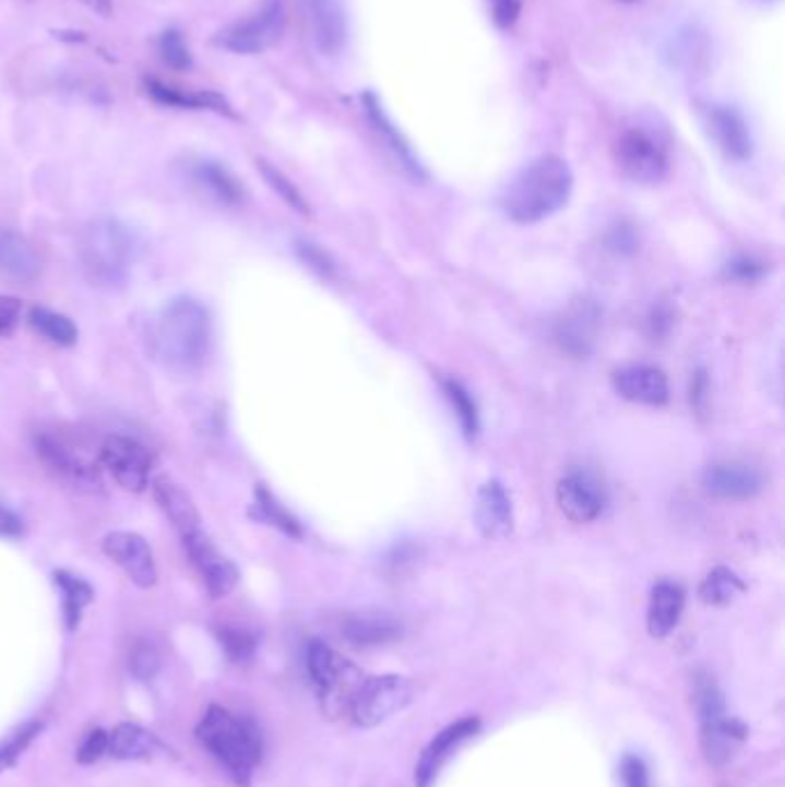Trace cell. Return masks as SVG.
<instances>
[{
  "label": "cell",
  "mask_w": 785,
  "mask_h": 787,
  "mask_svg": "<svg viewBox=\"0 0 785 787\" xmlns=\"http://www.w3.org/2000/svg\"><path fill=\"white\" fill-rule=\"evenodd\" d=\"M212 318L194 297H176L151 325V350L174 371H194L210 355Z\"/></svg>",
  "instance_id": "6da1fadb"
},
{
  "label": "cell",
  "mask_w": 785,
  "mask_h": 787,
  "mask_svg": "<svg viewBox=\"0 0 785 787\" xmlns=\"http://www.w3.org/2000/svg\"><path fill=\"white\" fill-rule=\"evenodd\" d=\"M574 189V176L564 159L544 155L523 166L500 196L504 217L514 224H539L560 212Z\"/></svg>",
  "instance_id": "7a4b0ae2"
},
{
  "label": "cell",
  "mask_w": 785,
  "mask_h": 787,
  "mask_svg": "<svg viewBox=\"0 0 785 787\" xmlns=\"http://www.w3.org/2000/svg\"><path fill=\"white\" fill-rule=\"evenodd\" d=\"M79 263L86 279L97 288H118L124 284L134 263V238L127 226L114 217H97L83 226Z\"/></svg>",
  "instance_id": "3957f363"
},
{
  "label": "cell",
  "mask_w": 785,
  "mask_h": 787,
  "mask_svg": "<svg viewBox=\"0 0 785 787\" xmlns=\"http://www.w3.org/2000/svg\"><path fill=\"white\" fill-rule=\"evenodd\" d=\"M199 741L240 785H247L263 755V739L251 720L212 705L197 728Z\"/></svg>",
  "instance_id": "277c9868"
},
{
  "label": "cell",
  "mask_w": 785,
  "mask_h": 787,
  "mask_svg": "<svg viewBox=\"0 0 785 787\" xmlns=\"http://www.w3.org/2000/svg\"><path fill=\"white\" fill-rule=\"evenodd\" d=\"M693 702L700 720V747H703L705 760L714 767H724L735 755L739 743L747 739L745 723L726 714L724 695H721L718 687L707 675H700L695 679Z\"/></svg>",
  "instance_id": "5b68a950"
},
{
  "label": "cell",
  "mask_w": 785,
  "mask_h": 787,
  "mask_svg": "<svg viewBox=\"0 0 785 787\" xmlns=\"http://www.w3.org/2000/svg\"><path fill=\"white\" fill-rule=\"evenodd\" d=\"M35 452L47 470L70 484L76 491L97 493L102 488V467L97 454H91L86 444L66 433H39L35 438Z\"/></svg>",
  "instance_id": "8992f818"
},
{
  "label": "cell",
  "mask_w": 785,
  "mask_h": 787,
  "mask_svg": "<svg viewBox=\"0 0 785 787\" xmlns=\"http://www.w3.org/2000/svg\"><path fill=\"white\" fill-rule=\"evenodd\" d=\"M415 689L406 677L380 675L362 679L350 697L348 714L359 728H378L413 702Z\"/></svg>",
  "instance_id": "52a82bcc"
},
{
  "label": "cell",
  "mask_w": 785,
  "mask_h": 787,
  "mask_svg": "<svg viewBox=\"0 0 785 787\" xmlns=\"http://www.w3.org/2000/svg\"><path fill=\"white\" fill-rule=\"evenodd\" d=\"M307 670L325 710L332 714L342 707L348 710L353 693L362 684V672L321 641H311L307 649Z\"/></svg>",
  "instance_id": "ba28073f"
},
{
  "label": "cell",
  "mask_w": 785,
  "mask_h": 787,
  "mask_svg": "<svg viewBox=\"0 0 785 787\" xmlns=\"http://www.w3.org/2000/svg\"><path fill=\"white\" fill-rule=\"evenodd\" d=\"M97 458L102 473H109L122 491L143 493L151 486L155 456L139 440L109 436L97 450Z\"/></svg>",
  "instance_id": "9c48e42d"
},
{
  "label": "cell",
  "mask_w": 785,
  "mask_h": 787,
  "mask_svg": "<svg viewBox=\"0 0 785 787\" xmlns=\"http://www.w3.org/2000/svg\"><path fill=\"white\" fill-rule=\"evenodd\" d=\"M284 24H286L284 0H265L257 12L222 31L217 37V45L240 56L261 53L282 37Z\"/></svg>",
  "instance_id": "30bf717a"
},
{
  "label": "cell",
  "mask_w": 785,
  "mask_h": 787,
  "mask_svg": "<svg viewBox=\"0 0 785 787\" xmlns=\"http://www.w3.org/2000/svg\"><path fill=\"white\" fill-rule=\"evenodd\" d=\"M615 159L622 174L633 182L654 184L668 171V155L662 141L643 127H629L615 141Z\"/></svg>",
  "instance_id": "8fae6325"
},
{
  "label": "cell",
  "mask_w": 785,
  "mask_h": 787,
  "mask_svg": "<svg viewBox=\"0 0 785 787\" xmlns=\"http://www.w3.org/2000/svg\"><path fill=\"white\" fill-rule=\"evenodd\" d=\"M602 323V309L597 300L587 295L574 297L567 309L556 318L554 336L562 353L574 359H585L597 344V332Z\"/></svg>",
  "instance_id": "7c38bea8"
},
{
  "label": "cell",
  "mask_w": 785,
  "mask_h": 787,
  "mask_svg": "<svg viewBox=\"0 0 785 787\" xmlns=\"http://www.w3.org/2000/svg\"><path fill=\"white\" fill-rule=\"evenodd\" d=\"M104 556L109 558L136 587L151 589L157 585L159 571L155 562V552L141 535L130 529L109 532L102 539Z\"/></svg>",
  "instance_id": "4fadbf2b"
},
{
  "label": "cell",
  "mask_w": 785,
  "mask_h": 787,
  "mask_svg": "<svg viewBox=\"0 0 785 787\" xmlns=\"http://www.w3.org/2000/svg\"><path fill=\"white\" fill-rule=\"evenodd\" d=\"M180 541H182V548L187 552L189 562H192V567L197 569L210 597L212 599L228 597V594L236 589V585L240 581V571L236 564H233V560H228L224 552L210 541V537L203 529L194 532V535H189Z\"/></svg>",
  "instance_id": "5bb4252c"
},
{
  "label": "cell",
  "mask_w": 785,
  "mask_h": 787,
  "mask_svg": "<svg viewBox=\"0 0 785 787\" xmlns=\"http://www.w3.org/2000/svg\"><path fill=\"white\" fill-rule=\"evenodd\" d=\"M556 498L560 512L574 523H592L602 516L606 506V491L599 479L581 470L560 479Z\"/></svg>",
  "instance_id": "9a60e30c"
},
{
  "label": "cell",
  "mask_w": 785,
  "mask_h": 787,
  "mask_svg": "<svg viewBox=\"0 0 785 787\" xmlns=\"http://www.w3.org/2000/svg\"><path fill=\"white\" fill-rule=\"evenodd\" d=\"M481 728V723L477 716H465L452 726H448L444 730H440L427 749H424L417 767H415V783L417 787H429L436 776L440 774L442 764L452 758V753L461 747L463 741H468L471 737H475Z\"/></svg>",
  "instance_id": "2e32d148"
},
{
  "label": "cell",
  "mask_w": 785,
  "mask_h": 787,
  "mask_svg": "<svg viewBox=\"0 0 785 787\" xmlns=\"http://www.w3.org/2000/svg\"><path fill=\"white\" fill-rule=\"evenodd\" d=\"M703 488L716 500H751L762 491V475L747 463H714L703 473Z\"/></svg>",
  "instance_id": "e0dca14e"
},
{
  "label": "cell",
  "mask_w": 785,
  "mask_h": 787,
  "mask_svg": "<svg viewBox=\"0 0 785 787\" xmlns=\"http://www.w3.org/2000/svg\"><path fill=\"white\" fill-rule=\"evenodd\" d=\"M475 525L484 539L500 541L512 535L514 529V509L507 491L498 479H491L479 486L475 498Z\"/></svg>",
  "instance_id": "ac0fdd59"
},
{
  "label": "cell",
  "mask_w": 785,
  "mask_h": 787,
  "mask_svg": "<svg viewBox=\"0 0 785 787\" xmlns=\"http://www.w3.org/2000/svg\"><path fill=\"white\" fill-rule=\"evenodd\" d=\"M612 390L618 392L625 401L639 403V406H650V408L664 406L670 396L666 373L662 369H654L647 365H631V367H622L615 371Z\"/></svg>",
  "instance_id": "d6986e66"
},
{
  "label": "cell",
  "mask_w": 785,
  "mask_h": 787,
  "mask_svg": "<svg viewBox=\"0 0 785 787\" xmlns=\"http://www.w3.org/2000/svg\"><path fill=\"white\" fill-rule=\"evenodd\" d=\"M406 631L401 617L383 610L350 612L342 622V635L355 647H380L390 645Z\"/></svg>",
  "instance_id": "ffe728a7"
},
{
  "label": "cell",
  "mask_w": 785,
  "mask_h": 787,
  "mask_svg": "<svg viewBox=\"0 0 785 787\" xmlns=\"http://www.w3.org/2000/svg\"><path fill=\"white\" fill-rule=\"evenodd\" d=\"M707 130L718 151L733 162H747L753 155V139L747 120L733 106H710Z\"/></svg>",
  "instance_id": "44dd1931"
},
{
  "label": "cell",
  "mask_w": 785,
  "mask_h": 787,
  "mask_svg": "<svg viewBox=\"0 0 785 787\" xmlns=\"http://www.w3.org/2000/svg\"><path fill=\"white\" fill-rule=\"evenodd\" d=\"M189 178H192L194 187L203 196L219 205L236 207L242 205L247 199V189L242 180L222 162L197 159L192 166H189Z\"/></svg>",
  "instance_id": "7402d4cb"
},
{
  "label": "cell",
  "mask_w": 785,
  "mask_h": 787,
  "mask_svg": "<svg viewBox=\"0 0 785 787\" xmlns=\"http://www.w3.org/2000/svg\"><path fill=\"white\" fill-rule=\"evenodd\" d=\"M307 12L318 51L336 56L348 39V19L342 0H307Z\"/></svg>",
  "instance_id": "603a6c76"
},
{
  "label": "cell",
  "mask_w": 785,
  "mask_h": 787,
  "mask_svg": "<svg viewBox=\"0 0 785 787\" xmlns=\"http://www.w3.org/2000/svg\"><path fill=\"white\" fill-rule=\"evenodd\" d=\"M41 272L37 247L12 228H0V282L28 284Z\"/></svg>",
  "instance_id": "cb8c5ba5"
},
{
  "label": "cell",
  "mask_w": 785,
  "mask_h": 787,
  "mask_svg": "<svg viewBox=\"0 0 785 787\" xmlns=\"http://www.w3.org/2000/svg\"><path fill=\"white\" fill-rule=\"evenodd\" d=\"M153 498L157 502V506L162 509V514L168 518V523L174 525V529L178 532V537L185 539L194 532L203 529L201 527V514L199 509L182 486H178L176 481L159 477L153 484Z\"/></svg>",
  "instance_id": "d4e9b609"
},
{
  "label": "cell",
  "mask_w": 785,
  "mask_h": 787,
  "mask_svg": "<svg viewBox=\"0 0 785 787\" xmlns=\"http://www.w3.org/2000/svg\"><path fill=\"white\" fill-rule=\"evenodd\" d=\"M687 594L685 587L673 581L656 583L650 592L647 601V631L656 641H664L668 637L675 627L680 624V617L685 612Z\"/></svg>",
  "instance_id": "484cf974"
},
{
  "label": "cell",
  "mask_w": 785,
  "mask_h": 787,
  "mask_svg": "<svg viewBox=\"0 0 785 787\" xmlns=\"http://www.w3.org/2000/svg\"><path fill=\"white\" fill-rule=\"evenodd\" d=\"M106 753L116 760H157L166 758L168 749L151 730L134 726V723H120L109 732V751Z\"/></svg>",
  "instance_id": "4316f807"
},
{
  "label": "cell",
  "mask_w": 785,
  "mask_h": 787,
  "mask_svg": "<svg viewBox=\"0 0 785 787\" xmlns=\"http://www.w3.org/2000/svg\"><path fill=\"white\" fill-rule=\"evenodd\" d=\"M145 91L155 102H159L164 106H178V109H212V111L230 116L228 102L217 93H210V91L207 93H187V91H180L174 86H166V83H162L157 79H147Z\"/></svg>",
  "instance_id": "83f0119b"
},
{
  "label": "cell",
  "mask_w": 785,
  "mask_h": 787,
  "mask_svg": "<svg viewBox=\"0 0 785 787\" xmlns=\"http://www.w3.org/2000/svg\"><path fill=\"white\" fill-rule=\"evenodd\" d=\"M28 323L37 334L45 336L47 342L62 348L74 346L79 338V330L72 323V318L47 307H33L28 313Z\"/></svg>",
  "instance_id": "f1b7e54d"
},
{
  "label": "cell",
  "mask_w": 785,
  "mask_h": 787,
  "mask_svg": "<svg viewBox=\"0 0 785 787\" xmlns=\"http://www.w3.org/2000/svg\"><path fill=\"white\" fill-rule=\"evenodd\" d=\"M53 581L62 594V610H66L68 629H76L81 622L83 608H86L95 597L93 587L70 571H56Z\"/></svg>",
  "instance_id": "f546056e"
},
{
  "label": "cell",
  "mask_w": 785,
  "mask_h": 787,
  "mask_svg": "<svg viewBox=\"0 0 785 787\" xmlns=\"http://www.w3.org/2000/svg\"><path fill=\"white\" fill-rule=\"evenodd\" d=\"M745 589H747L745 581H741L733 569L714 567L703 579V583H700L698 594H700V601L707 606H728Z\"/></svg>",
  "instance_id": "4dcf8cb0"
},
{
  "label": "cell",
  "mask_w": 785,
  "mask_h": 787,
  "mask_svg": "<svg viewBox=\"0 0 785 787\" xmlns=\"http://www.w3.org/2000/svg\"><path fill=\"white\" fill-rule=\"evenodd\" d=\"M257 509H259V516L270 523L272 527L282 529L284 535L288 537H302V527L300 523L295 521V516L288 512V509L282 506V502H277V498H274L267 488H257Z\"/></svg>",
  "instance_id": "1f68e13d"
},
{
  "label": "cell",
  "mask_w": 785,
  "mask_h": 787,
  "mask_svg": "<svg viewBox=\"0 0 785 787\" xmlns=\"http://www.w3.org/2000/svg\"><path fill=\"white\" fill-rule=\"evenodd\" d=\"M442 392L448 396V401L452 403V408L461 421V427L465 431V436H475L479 429V413H477V403L471 396V392L465 390L461 382L456 380H444L442 382Z\"/></svg>",
  "instance_id": "d6a6232c"
},
{
  "label": "cell",
  "mask_w": 785,
  "mask_h": 787,
  "mask_svg": "<svg viewBox=\"0 0 785 787\" xmlns=\"http://www.w3.org/2000/svg\"><path fill=\"white\" fill-rule=\"evenodd\" d=\"M259 171L263 176V180L270 184V189L277 194L288 207H293L295 212H300V215H309V203L305 201L302 191L297 189L277 166H272L270 162L265 159H259Z\"/></svg>",
  "instance_id": "836d02e7"
},
{
  "label": "cell",
  "mask_w": 785,
  "mask_h": 787,
  "mask_svg": "<svg viewBox=\"0 0 785 787\" xmlns=\"http://www.w3.org/2000/svg\"><path fill=\"white\" fill-rule=\"evenodd\" d=\"M157 51H159V58H162L171 70L187 72V70H192V65H194L192 51H189L182 33L176 31V28L162 33V37H159V41H157Z\"/></svg>",
  "instance_id": "e575fe53"
},
{
  "label": "cell",
  "mask_w": 785,
  "mask_h": 787,
  "mask_svg": "<svg viewBox=\"0 0 785 787\" xmlns=\"http://www.w3.org/2000/svg\"><path fill=\"white\" fill-rule=\"evenodd\" d=\"M365 102H367V111H369V116H371L373 124L378 127L380 132H383V134L388 136V141L392 143V147L396 151V155H399L403 162H406V166H408V168H413V171H415L417 176H421V168H419V164H417V162H415V157L411 155L408 145L403 143V139L399 136V132H396L394 127L390 124L388 116L383 114V109H380V104L376 102V97H373V95H367V99H365Z\"/></svg>",
  "instance_id": "d590c367"
},
{
  "label": "cell",
  "mask_w": 785,
  "mask_h": 787,
  "mask_svg": "<svg viewBox=\"0 0 785 787\" xmlns=\"http://www.w3.org/2000/svg\"><path fill=\"white\" fill-rule=\"evenodd\" d=\"M41 732V723L33 720V723H26L24 728L14 730L3 743H0V772H5L8 767H12V764L24 755V751L31 747L33 739Z\"/></svg>",
  "instance_id": "8d00e7d4"
},
{
  "label": "cell",
  "mask_w": 785,
  "mask_h": 787,
  "mask_svg": "<svg viewBox=\"0 0 785 787\" xmlns=\"http://www.w3.org/2000/svg\"><path fill=\"white\" fill-rule=\"evenodd\" d=\"M217 635H219V643H222L224 652L228 654L230 661L247 664L249 658L253 656V652H257V637H253L245 629L224 627V629H219Z\"/></svg>",
  "instance_id": "74e56055"
},
{
  "label": "cell",
  "mask_w": 785,
  "mask_h": 787,
  "mask_svg": "<svg viewBox=\"0 0 785 787\" xmlns=\"http://www.w3.org/2000/svg\"><path fill=\"white\" fill-rule=\"evenodd\" d=\"M295 251H297V257H300V261L316 274H321L323 279H334L336 276V263L332 261V257L325 249H321L313 242H297Z\"/></svg>",
  "instance_id": "f35d334b"
},
{
  "label": "cell",
  "mask_w": 785,
  "mask_h": 787,
  "mask_svg": "<svg viewBox=\"0 0 785 787\" xmlns=\"http://www.w3.org/2000/svg\"><path fill=\"white\" fill-rule=\"evenodd\" d=\"M765 272H768V265L753 257H737L724 265L726 279L739 282V284H753V282L762 279Z\"/></svg>",
  "instance_id": "ab89813d"
},
{
  "label": "cell",
  "mask_w": 785,
  "mask_h": 787,
  "mask_svg": "<svg viewBox=\"0 0 785 787\" xmlns=\"http://www.w3.org/2000/svg\"><path fill=\"white\" fill-rule=\"evenodd\" d=\"M159 666H162L159 652L151 643L141 641L134 647L132 658H130V668H132L134 677L141 679V682H147V679H153L159 672Z\"/></svg>",
  "instance_id": "60d3db41"
},
{
  "label": "cell",
  "mask_w": 785,
  "mask_h": 787,
  "mask_svg": "<svg viewBox=\"0 0 785 787\" xmlns=\"http://www.w3.org/2000/svg\"><path fill=\"white\" fill-rule=\"evenodd\" d=\"M608 247L615 251V253H625V257H629V253H633L635 249H639V238H635V230L633 226L629 224H615L610 230H608Z\"/></svg>",
  "instance_id": "b9f144b4"
},
{
  "label": "cell",
  "mask_w": 785,
  "mask_h": 787,
  "mask_svg": "<svg viewBox=\"0 0 785 787\" xmlns=\"http://www.w3.org/2000/svg\"><path fill=\"white\" fill-rule=\"evenodd\" d=\"M620 774H622L625 787H652L650 772L639 755H625Z\"/></svg>",
  "instance_id": "7bdbcfd3"
},
{
  "label": "cell",
  "mask_w": 785,
  "mask_h": 787,
  "mask_svg": "<svg viewBox=\"0 0 785 787\" xmlns=\"http://www.w3.org/2000/svg\"><path fill=\"white\" fill-rule=\"evenodd\" d=\"M106 751H109V732L93 730L86 739H83L76 758L81 764H91L97 762L102 755H106Z\"/></svg>",
  "instance_id": "ee69618b"
},
{
  "label": "cell",
  "mask_w": 785,
  "mask_h": 787,
  "mask_svg": "<svg viewBox=\"0 0 785 787\" xmlns=\"http://www.w3.org/2000/svg\"><path fill=\"white\" fill-rule=\"evenodd\" d=\"M491 3H493V21L500 28H509L516 24L523 0H491Z\"/></svg>",
  "instance_id": "f6af8a7d"
},
{
  "label": "cell",
  "mask_w": 785,
  "mask_h": 787,
  "mask_svg": "<svg viewBox=\"0 0 785 787\" xmlns=\"http://www.w3.org/2000/svg\"><path fill=\"white\" fill-rule=\"evenodd\" d=\"M21 318V302L16 297L0 295V336H5L14 330Z\"/></svg>",
  "instance_id": "bcb514c9"
},
{
  "label": "cell",
  "mask_w": 785,
  "mask_h": 787,
  "mask_svg": "<svg viewBox=\"0 0 785 787\" xmlns=\"http://www.w3.org/2000/svg\"><path fill=\"white\" fill-rule=\"evenodd\" d=\"M21 535H24V523L5 504H0V537L16 539Z\"/></svg>",
  "instance_id": "7dc6e473"
},
{
  "label": "cell",
  "mask_w": 785,
  "mask_h": 787,
  "mask_svg": "<svg viewBox=\"0 0 785 787\" xmlns=\"http://www.w3.org/2000/svg\"><path fill=\"white\" fill-rule=\"evenodd\" d=\"M673 325V313L668 307H656L650 315V327L652 336H664Z\"/></svg>",
  "instance_id": "c3c4849f"
},
{
  "label": "cell",
  "mask_w": 785,
  "mask_h": 787,
  "mask_svg": "<svg viewBox=\"0 0 785 787\" xmlns=\"http://www.w3.org/2000/svg\"><path fill=\"white\" fill-rule=\"evenodd\" d=\"M705 401H707V378L703 371H698L691 382V403H693V408L703 410Z\"/></svg>",
  "instance_id": "681fc988"
},
{
  "label": "cell",
  "mask_w": 785,
  "mask_h": 787,
  "mask_svg": "<svg viewBox=\"0 0 785 787\" xmlns=\"http://www.w3.org/2000/svg\"><path fill=\"white\" fill-rule=\"evenodd\" d=\"M83 5H88L91 10H95L97 14L102 16H109L111 14V0H81Z\"/></svg>",
  "instance_id": "f907efd6"
},
{
  "label": "cell",
  "mask_w": 785,
  "mask_h": 787,
  "mask_svg": "<svg viewBox=\"0 0 785 787\" xmlns=\"http://www.w3.org/2000/svg\"><path fill=\"white\" fill-rule=\"evenodd\" d=\"M622 3H639V0H622Z\"/></svg>",
  "instance_id": "816d5d0a"
}]
</instances>
